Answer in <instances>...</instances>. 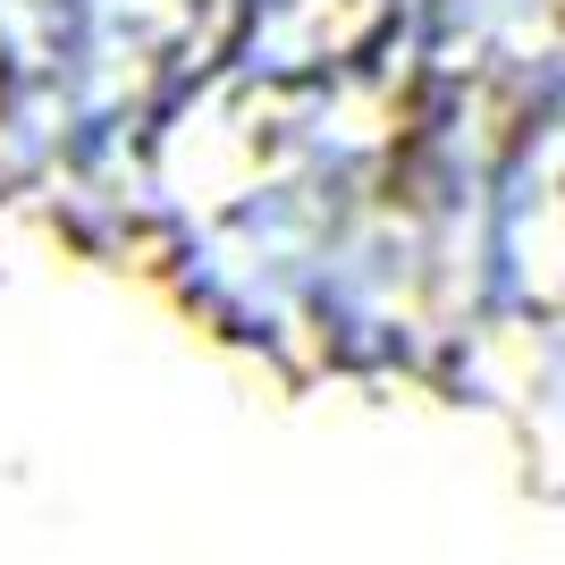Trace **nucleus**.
I'll use <instances>...</instances> for the list:
<instances>
[{
    "mask_svg": "<svg viewBox=\"0 0 565 565\" xmlns=\"http://www.w3.org/2000/svg\"><path fill=\"white\" fill-rule=\"evenodd\" d=\"M0 203H9V194H0Z\"/></svg>",
    "mask_w": 565,
    "mask_h": 565,
    "instance_id": "nucleus-1",
    "label": "nucleus"
}]
</instances>
